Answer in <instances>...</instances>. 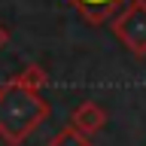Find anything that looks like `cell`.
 Here are the masks:
<instances>
[{"instance_id": "obj_1", "label": "cell", "mask_w": 146, "mask_h": 146, "mask_svg": "<svg viewBox=\"0 0 146 146\" xmlns=\"http://www.w3.org/2000/svg\"><path fill=\"white\" fill-rule=\"evenodd\" d=\"M49 119V100L34 88L9 79L0 85V140L6 146H21Z\"/></svg>"}, {"instance_id": "obj_2", "label": "cell", "mask_w": 146, "mask_h": 146, "mask_svg": "<svg viewBox=\"0 0 146 146\" xmlns=\"http://www.w3.org/2000/svg\"><path fill=\"white\" fill-rule=\"evenodd\" d=\"M110 31L122 49L134 58H146V0H125V6L110 18Z\"/></svg>"}, {"instance_id": "obj_3", "label": "cell", "mask_w": 146, "mask_h": 146, "mask_svg": "<svg viewBox=\"0 0 146 146\" xmlns=\"http://www.w3.org/2000/svg\"><path fill=\"white\" fill-rule=\"evenodd\" d=\"M104 125H107V110L100 107L98 100H82L79 107L70 110V128H76V131H82V134H98V131H104Z\"/></svg>"}, {"instance_id": "obj_4", "label": "cell", "mask_w": 146, "mask_h": 146, "mask_svg": "<svg viewBox=\"0 0 146 146\" xmlns=\"http://www.w3.org/2000/svg\"><path fill=\"white\" fill-rule=\"evenodd\" d=\"M67 3H70L91 27H100L104 21H110L119 9L125 6V0H67Z\"/></svg>"}, {"instance_id": "obj_5", "label": "cell", "mask_w": 146, "mask_h": 146, "mask_svg": "<svg viewBox=\"0 0 146 146\" xmlns=\"http://www.w3.org/2000/svg\"><path fill=\"white\" fill-rule=\"evenodd\" d=\"M12 79L18 82V85H25V88H34V91H43L46 85H49V73L40 67V64H27V67H21V70L12 76Z\"/></svg>"}, {"instance_id": "obj_6", "label": "cell", "mask_w": 146, "mask_h": 146, "mask_svg": "<svg viewBox=\"0 0 146 146\" xmlns=\"http://www.w3.org/2000/svg\"><path fill=\"white\" fill-rule=\"evenodd\" d=\"M46 146H94V143H91L88 134H82V131H76V128L67 125V128H61Z\"/></svg>"}, {"instance_id": "obj_7", "label": "cell", "mask_w": 146, "mask_h": 146, "mask_svg": "<svg viewBox=\"0 0 146 146\" xmlns=\"http://www.w3.org/2000/svg\"><path fill=\"white\" fill-rule=\"evenodd\" d=\"M6 43H9V27H6V25H0V49H3Z\"/></svg>"}]
</instances>
